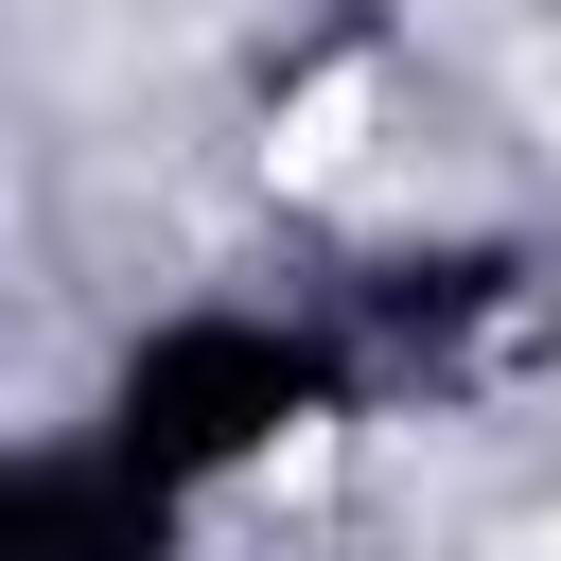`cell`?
<instances>
[{
  "instance_id": "obj_1",
  "label": "cell",
  "mask_w": 561,
  "mask_h": 561,
  "mask_svg": "<svg viewBox=\"0 0 561 561\" xmlns=\"http://www.w3.org/2000/svg\"><path fill=\"white\" fill-rule=\"evenodd\" d=\"M333 421H351V351H333L316 316H263V298H175V316H140V333L105 351V403H88V438L140 456L175 508H228L245 473H280V456L333 438Z\"/></svg>"
},
{
  "instance_id": "obj_2",
  "label": "cell",
  "mask_w": 561,
  "mask_h": 561,
  "mask_svg": "<svg viewBox=\"0 0 561 561\" xmlns=\"http://www.w3.org/2000/svg\"><path fill=\"white\" fill-rule=\"evenodd\" d=\"M175 543H193V508H175L140 456H105L88 421L0 473V561H175Z\"/></svg>"
}]
</instances>
